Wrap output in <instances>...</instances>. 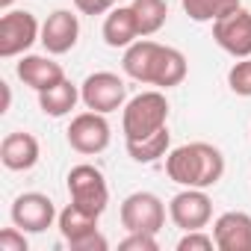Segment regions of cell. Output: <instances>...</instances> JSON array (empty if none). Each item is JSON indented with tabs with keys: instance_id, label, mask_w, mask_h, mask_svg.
I'll return each mask as SVG.
<instances>
[{
	"instance_id": "1",
	"label": "cell",
	"mask_w": 251,
	"mask_h": 251,
	"mask_svg": "<svg viewBox=\"0 0 251 251\" xmlns=\"http://www.w3.org/2000/svg\"><path fill=\"white\" fill-rule=\"evenodd\" d=\"M121 68L127 77L148 83V86H160V89L180 86L189 71L186 56L177 48H169L151 39H136L130 48H124Z\"/></svg>"
},
{
	"instance_id": "2",
	"label": "cell",
	"mask_w": 251,
	"mask_h": 251,
	"mask_svg": "<svg viewBox=\"0 0 251 251\" xmlns=\"http://www.w3.org/2000/svg\"><path fill=\"white\" fill-rule=\"evenodd\" d=\"M166 172L180 186L207 189L216 186L225 175V157L210 142H189L166 154Z\"/></svg>"
},
{
	"instance_id": "3",
	"label": "cell",
	"mask_w": 251,
	"mask_h": 251,
	"mask_svg": "<svg viewBox=\"0 0 251 251\" xmlns=\"http://www.w3.org/2000/svg\"><path fill=\"white\" fill-rule=\"evenodd\" d=\"M166 121H169L166 95L163 92H142L124 103L121 130H124V139H145V136L157 133L160 127H166Z\"/></svg>"
},
{
	"instance_id": "4",
	"label": "cell",
	"mask_w": 251,
	"mask_h": 251,
	"mask_svg": "<svg viewBox=\"0 0 251 251\" xmlns=\"http://www.w3.org/2000/svg\"><path fill=\"white\" fill-rule=\"evenodd\" d=\"M42 39V27L33 12L27 9H9L0 18V56L12 59L33 48V42Z\"/></svg>"
},
{
	"instance_id": "5",
	"label": "cell",
	"mask_w": 251,
	"mask_h": 251,
	"mask_svg": "<svg viewBox=\"0 0 251 251\" xmlns=\"http://www.w3.org/2000/svg\"><path fill=\"white\" fill-rule=\"evenodd\" d=\"M68 195H71V204H77L80 210H89L95 216H100L109 204L106 180H103L100 169H95L89 163L74 166L68 172Z\"/></svg>"
},
{
	"instance_id": "6",
	"label": "cell",
	"mask_w": 251,
	"mask_h": 251,
	"mask_svg": "<svg viewBox=\"0 0 251 251\" xmlns=\"http://www.w3.org/2000/svg\"><path fill=\"white\" fill-rule=\"evenodd\" d=\"M80 100L86 103V109H95V112H103V115L115 112L127 100V83L112 71H95L83 80Z\"/></svg>"
},
{
	"instance_id": "7",
	"label": "cell",
	"mask_w": 251,
	"mask_h": 251,
	"mask_svg": "<svg viewBox=\"0 0 251 251\" xmlns=\"http://www.w3.org/2000/svg\"><path fill=\"white\" fill-rule=\"evenodd\" d=\"M121 227L124 230H145L160 233L166 225V204L154 192H133L121 201Z\"/></svg>"
},
{
	"instance_id": "8",
	"label": "cell",
	"mask_w": 251,
	"mask_h": 251,
	"mask_svg": "<svg viewBox=\"0 0 251 251\" xmlns=\"http://www.w3.org/2000/svg\"><path fill=\"white\" fill-rule=\"evenodd\" d=\"M65 139L77 154H86V157L100 154L109 145V121L103 118V112H95V109L80 112V115L71 118Z\"/></svg>"
},
{
	"instance_id": "9",
	"label": "cell",
	"mask_w": 251,
	"mask_h": 251,
	"mask_svg": "<svg viewBox=\"0 0 251 251\" xmlns=\"http://www.w3.org/2000/svg\"><path fill=\"white\" fill-rule=\"evenodd\" d=\"M169 219L180 230H204L213 219V201L204 189L186 186L169 201Z\"/></svg>"
},
{
	"instance_id": "10",
	"label": "cell",
	"mask_w": 251,
	"mask_h": 251,
	"mask_svg": "<svg viewBox=\"0 0 251 251\" xmlns=\"http://www.w3.org/2000/svg\"><path fill=\"white\" fill-rule=\"evenodd\" d=\"M213 42L236 59L251 56V12L239 6L236 12L213 21Z\"/></svg>"
},
{
	"instance_id": "11",
	"label": "cell",
	"mask_w": 251,
	"mask_h": 251,
	"mask_svg": "<svg viewBox=\"0 0 251 251\" xmlns=\"http://www.w3.org/2000/svg\"><path fill=\"white\" fill-rule=\"evenodd\" d=\"M9 216H12V225H18L24 233H42V230H48L53 225L56 207L42 192H24V195H18L12 201Z\"/></svg>"
},
{
	"instance_id": "12",
	"label": "cell",
	"mask_w": 251,
	"mask_h": 251,
	"mask_svg": "<svg viewBox=\"0 0 251 251\" xmlns=\"http://www.w3.org/2000/svg\"><path fill=\"white\" fill-rule=\"evenodd\" d=\"M77 39H80V21H77V15L68 12V9H56L42 24V39L39 42L45 45V50L50 56H62V53H68L77 45Z\"/></svg>"
},
{
	"instance_id": "13",
	"label": "cell",
	"mask_w": 251,
	"mask_h": 251,
	"mask_svg": "<svg viewBox=\"0 0 251 251\" xmlns=\"http://www.w3.org/2000/svg\"><path fill=\"white\" fill-rule=\"evenodd\" d=\"M213 239L219 251H251V216L227 210L213 222Z\"/></svg>"
},
{
	"instance_id": "14",
	"label": "cell",
	"mask_w": 251,
	"mask_h": 251,
	"mask_svg": "<svg viewBox=\"0 0 251 251\" xmlns=\"http://www.w3.org/2000/svg\"><path fill=\"white\" fill-rule=\"evenodd\" d=\"M42 157L39 139L27 130H15L6 133L3 142H0V163H3L9 172H30Z\"/></svg>"
},
{
	"instance_id": "15",
	"label": "cell",
	"mask_w": 251,
	"mask_h": 251,
	"mask_svg": "<svg viewBox=\"0 0 251 251\" xmlns=\"http://www.w3.org/2000/svg\"><path fill=\"white\" fill-rule=\"evenodd\" d=\"M15 71H18V77H21L30 89H36V92H45V89H50V86H56V83L65 80L62 65L53 62L50 56H21V62H18Z\"/></svg>"
},
{
	"instance_id": "16",
	"label": "cell",
	"mask_w": 251,
	"mask_h": 251,
	"mask_svg": "<svg viewBox=\"0 0 251 251\" xmlns=\"http://www.w3.org/2000/svg\"><path fill=\"white\" fill-rule=\"evenodd\" d=\"M98 219H100V216H95V213H89V210H80L77 204H68V207L56 216L59 233H62V239L68 242L71 251H74L80 242H86L89 236L98 233Z\"/></svg>"
},
{
	"instance_id": "17",
	"label": "cell",
	"mask_w": 251,
	"mask_h": 251,
	"mask_svg": "<svg viewBox=\"0 0 251 251\" xmlns=\"http://www.w3.org/2000/svg\"><path fill=\"white\" fill-rule=\"evenodd\" d=\"M103 42L109 48H130L139 39V24L130 6H115L103 18Z\"/></svg>"
},
{
	"instance_id": "18",
	"label": "cell",
	"mask_w": 251,
	"mask_h": 251,
	"mask_svg": "<svg viewBox=\"0 0 251 251\" xmlns=\"http://www.w3.org/2000/svg\"><path fill=\"white\" fill-rule=\"evenodd\" d=\"M77 100H80V89H77L68 77H65L62 83H56V86L39 92V106H42V112L50 115V118L68 115V112L77 106Z\"/></svg>"
},
{
	"instance_id": "19",
	"label": "cell",
	"mask_w": 251,
	"mask_h": 251,
	"mask_svg": "<svg viewBox=\"0 0 251 251\" xmlns=\"http://www.w3.org/2000/svg\"><path fill=\"white\" fill-rule=\"evenodd\" d=\"M169 145H172V133H169V127H160L157 133H151L145 139H127V154L136 163H157L160 157L169 154Z\"/></svg>"
},
{
	"instance_id": "20",
	"label": "cell",
	"mask_w": 251,
	"mask_h": 251,
	"mask_svg": "<svg viewBox=\"0 0 251 251\" xmlns=\"http://www.w3.org/2000/svg\"><path fill=\"white\" fill-rule=\"evenodd\" d=\"M133 15H136V24H139V36H154L163 30L166 18H169V6L166 0H133L130 3Z\"/></svg>"
},
{
	"instance_id": "21",
	"label": "cell",
	"mask_w": 251,
	"mask_h": 251,
	"mask_svg": "<svg viewBox=\"0 0 251 251\" xmlns=\"http://www.w3.org/2000/svg\"><path fill=\"white\" fill-rule=\"evenodd\" d=\"M183 3V12L192 18V21H198V24H204V21H219V18H225V15H230V12H236L242 3L239 0H180Z\"/></svg>"
},
{
	"instance_id": "22",
	"label": "cell",
	"mask_w": 251,
	"mask_h": 251,
	"mask_svg": "<svg viewBox=\"0 0 251 251\" xmlns=\"http://www.w3.org/2000/svg\"><path fill=\"white\" fill-rule=\"evenodd\" d=\"M227 86H230L233 95L251 98V56H245L242 62H236V65L227 71Z\"/></svg>"
},
{
	"instance_id": "23",
	"label": "cell",
	"mask_w": 251,
	"mask_h": 251,
	"mask_svg": "<svg viewBox=\"0 0 251 251\" xmlns=\"http://www.w3.org/2000/svg\"><path fill=\"white\" fill-rule=\"evenodd\" d=\"M160 242H157V233H145V230H127L118 242V251H157Z\"/></svg>"
},
{
	"instance_id": "24",
	"label": "cell",
	"mask_w": 251,
	"mask_h": 251,
	"mask_svg": "<svg viewBox=\"0 0 251 251\" xmlns=\"http://www.w3.org/2000/svg\"><path fill=\"white\" fill-rule=\"evenodd\" d=\"M213 248H216V239L204 230H183L177 242V251H213Z\"/></svg>"
},
{
	"instance_id": "25",
	"label": "cell",
	"mask_w": 251,
	"mask_h": 251,
	"mask_svg": "<svg viewBox=\"0 0 251 251\" xmlns=\"http://www.w3.org/2000/svg\"><path fill=\"white\" fill-rule=\"evenodd\" d=\"M27 236L24 230L15 225V227H3L0 230V251H27Z\"/></svg>"
},
{
	"instance_id": "26",
	"label": "cell",
	"mask_w": 251,
	"mask_h": 251,
	"mask_svg": "<svg viewBox=\"0 0 251 251\" xmlns=\"http://www.w3.org/2000/svg\"><path fill=\"white\" fill-rule=\"evenodd\" d=\"M74 6L83 12V15H103L115 6V0H74Z\"/></svg>"
},
{
	"instance_id": "27",
	"label": "cell",
	"mask_w": 251,
	"mask_h": 251,
	"mask_svg": "<svg viewBox=\"0 0 251 251\" xmlns=\"http://www.w3.org/2000/svg\"><path fill=\"white\" fill-rule=\"evenodd\" d=\"M106 248H109V242H106V236H103V233L98 230L95 236H89L86 242H80V245H77L74 251H106Z\"/></svg>"
},
{
	"instance_id": "28",
	"label": "cell",
	"mask_w": 251,
	"mask_h": 251,
	"mask_svg": "<svg viewBox=\"0 0 251 251\" xmlns=\"http://www.w3.org/2000/svg\"><path fill=\"white\" fill-rule=\"evenodd\" d=\"M0 92H3V106H0V112H9V103H12V92H9V83H0Z\"/></svg>"
},
{
	"instance_id": "29",
	"label": "cell",
	"mask_w": 251,
	"mask_h": 251,
	"mask_svg": "<svg viewBox=\"0 0 251 251\" xmlns=\"http://www.w3.org/2000/svg\"><path fill=\"white\" fill-rule=\"evenodd\" d=\"M12 3H15V0H0V9L9 12V9H12Z\"/></svg>"
},
{
	"instance_id": "30",
	"label": "cell",
	"mask_w": 251,
	"mask_h": 251,
	"mask_svg": "<svg viewBox=\"0 0 251 251\" xmlns=\"http://www.w3.org/2000/svg\"><path fill=\"white\" fill-rule=\"evenodd\" d=\"M115 3H118V0H115Z\"/></svg>"
}]
</instances>
